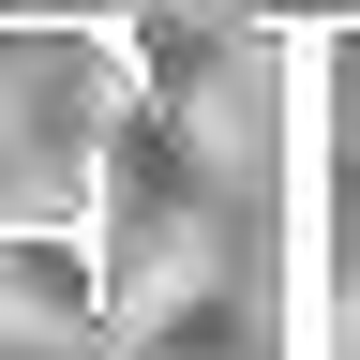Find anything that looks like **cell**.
Masks as SVG:
<instances>
[{
  "instance_id": "6da1fadb",
  "label": "cell",
  "mask_w": 360,
  "mask_h": 360,
  "mask_svg": "<svg viewBox=\"0 0 360 360\" xmlns=\"http://www.w3.org/2000/svg\"><path fill=\"white\" fill-rule=\"evenodd\" d=\"M90 120H105V0L90 15L0 0V225H75Z\"/></svg>"
},
{
  "instance_id": "7a4b0ae2",
  "label": "cell",
  "mask_w": 360,
  "mask_h": 360,
  "mask_svg": "<svg viewBox=\"0 0 360 360\" xmlns=\"http://www.w3.org/2000/svg\"><path fill=\"white\" fill-rule=\"evenodd\" d=\"M0 360H120L75 225H0Z\"/></svg>"
},
{
  "instance_id": "3957f363",
  "label": "cell",
  "mask_w": 360,
  "mask_h": 360,
  "mask_svg": "<svg viewBox=\"0 0 360 360\" xmlns=\"http://www.w3.org/2000/svg\"><path fill=\"white\" fill-rule=\"evenodd\" d=\"M225 15H285V0H225Z\"/></svg>"
}]
</instances>
